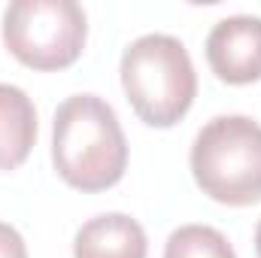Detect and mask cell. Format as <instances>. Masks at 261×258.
Returning a JSON list of instances; mask_svg holds the SVG:
<instances>
[{
	"label": "cell",
	"instance_id": "obj_1",
	"mask_svg": "<svg viewBox=\"0 0 261 258\" xmlns=\"http://www.w3.org/2000/svg\"><path fill=\"white\" fill-rule=\"evenodd\" d=\"M52 164L70 189L107 192L128 167V140L116 110L97 94H73L55 110Z\"/></svg>",
	"mask_w": 261,
	"mask_h": 258
},
{
	"label": "cell",
	"instance_id": "obj_2",
	"mask_svg": "<svg viewBox=\"0 0 261 258\" xmlns=\"http://www.w3.org/2000/svg\"><path fill=\"white\" fill-rule=\"evenodd\" d=\"M122 88L140 122L149 128H173L197 94L189 49L170 34L137 37L122 55Z\"/></svg>",
	"mask_w": 261,
	"mask_h": 258
},
{
	"label": "cell",
	"instance_id": "obj_3",
	"mask_svg": "<svg viewBox=\"0 0 261 258\" xmlns=\"http://www.w3.org/2000/svg\"><path fill=\"white\" fill-rule=\"evenodd\" d=\"M197 189L228 207L261 200V125L249 116H216L197 131L189 155Z\"/></svg>",
	"mask_w": 261,
	"mask_h": 258
},
{
	"label": "cell",
	"instance_id": "obj_4",
	"mask_svg": "<svg viewBox=\"0 0 261 258\" xmlns=\"http://www.w3.org/2000/svg\"><path fill=\"white\" fill-rule=\"evenodd\" d=\"M85 12L73 0H15L3 12V43L31 70H64L85 49Z\"/></svg>",
	"mask_w": 261,
	"mask_h": 258
},
{
	"label": "cell",
	"instance_id": "obj_5",
	"mask_svg": "<svg viewBox=\"0 0 261 258\" xmlns=\"http://www.w3.org/2000/svg\"><path fill=\"white\" fill-rule=\"evenodd\" d=\"M206 61L228 85H249L261 79V18L228 15L213 24L206 37Z\"/></svg>",
	"mask_w": 261,
	"mask_h": 258
},
{
	"label": "cell",
	"instance_id": "obj_6",
	"mask_svg": "<svg viewBox=\"0 0 261 258\" xmlns=\"http://www.w3.org/2000/svg\"><path fill=\"white\" fill-rule=\"evenodd\" d=\"M146 252L143 225L125 213L94 216L73 237V258H146Z\"/></svg>",
	"mask_w": 261,
	"mask_h": 258
},
{
	"label": "cell",
	"instance_id": "obj_7",
	"mask_svg": "<svg viewBox=\"0 0 261 258\" xmlns=\"http://www.w3.org/2000/svg\"><path fill=\"white\" fill-rule=\"evenodd\" d=\"M37 143V110L31 97L9 82H0V170H15L28 161Z\"/></svg>",
	"mask_w": 261,
	"mask_h": 258
},
{
	"label": "cell",
	"instance_id": "obj_8",
	"mask_svg": "<svg viewBox=\"0 0 261 258\" xmlns=\"http://www.w3.org/2000/svg\"><path fill=\"white\" fill-rule=\"evenodd\" d=\"M164 258H237V252L219 228L182 225L167 237Z\"/></svg>",
	"mask_w": 261,
	"mask_h": 258
},
{
	"label": "cell",
	"instance_id": "obj_9",
	"mask_svg": "<svg viewBox=\"0 0 261 258\" xmlns=\"http://www.w3.org/2000/svg\"><path fill=\"white\" fill-rule=\"evenodd\" d=\"M0 258H28V246L21 234L6 222H0Z\"/></svg>",
	"mask_w": 261,
	"mask_h": 258
},
{
	"label": "cell",
	"instance_id": "obj_10",
	"mask_svg": "<svg viewBox=\"0 0 261 258\" xmlns=\"http://www.w3.org/2000/svg\"><path fill=\"white\" fill-rule=\"evenodd\" d=\"M255 255L261 258V222H258V228H255Z\"/></svg>",
	"mask_w": 261,
	"mask_h": 258
}]
</instances>
